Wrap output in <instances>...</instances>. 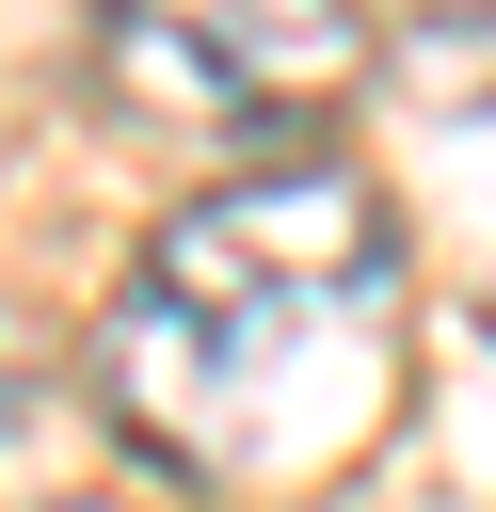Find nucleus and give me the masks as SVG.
Here are the masks:
<instances>
[{
    "mask_svg": "<svg viewBox=\"0 0 496 512\" xmlns=\"http://www.w3.org/2000/svg\"><path fill=\"white\" fill-rule=\"evenodd\" d=\"M400 208L368 160H256L208 176L112 288L80 384L96 416L192 496H320L400 416Z\"/></svg>",
    "mask_w": 496,
    "mask_h": 512,
    "instance_id": "nucleus-1",
    "label": "nucleus"
},
{
    "mask_svg": "<svg viewBox=\"0 0 496 512\" xmlns=\"http://www.w3.org/2000/svg\"><path fill=\"white\" fill-rule=\"evenodd\" d=\"M80 64L144 144L256 176V160H320L336 96L368 80V16L352 0H96Z\"/></svg>",
    "mask_w": 496,
    "mask_h": 512,
    "instance_id": "nucleus-2",
    "label": "nucleus"
},
{
    "mask_svg": "<svg viewBox=\"0 0 496 512\" xmlns=\"http://www.w3.org/2000/svg\"><path fill=\"white\" fill-rule=\"evenodd\" d=\"M32 416V336H16V304H0V432Z\"/></svg>",
    "mask_w": 496,
    "mask_h": 512,
    "instance_id": "nucleus-3",
    "label": "nucleus"
},
{
    "mask_svg": "<svg viewBox=\"0 0 496 512\" xmlns=\"http://www.w3.org/2000/svg\"><path fill=\"white\" fill-rule=\"evenodd\" d=\"M32 512H112V496H32Z\"/></svg>",
    "mask_w": 496,
    "mask_h": 512,
    "instance_id": "nucleus-4",
    "label": "nucleus"
}]
</instances>
